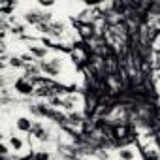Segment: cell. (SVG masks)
<instances>
[{
  "label": "cell",
  "instance_id": "cell-18",
  "mask_svg": "<svg viewBox=\"0 0 160 160\" xmlns=\"http://www.w3.org/2000/svg\"><path fill=\"white\" fill-rule=\"evenodd\" d=\"M13 32L21 34V32H23V27H21V25H13Z\"/></svg>",
  "mask_w": 160,
  "mask_h": 160
},
{
  "label": "cell",
  "instance_id": "cell-4",
  "mask_svg": "<svg viewBox=\"0 0 160 160\" xmlns=\"http://www.w3.org/2000/svg\"><path fill=\"white\" fill-rule=\"evenodd\" d=\"M15 126H17L19 132H28V134H30V130H32V126H34V121H30L28 117H19V119L15 121Z\"/></svg>",
  "mask_w": 160,
  "mask_h": 160
},
{
  "label": "cell",
  "instance_id": "cell-7",
  "mask_svg": "<svg viewBox=\"0 0 160 160\" xmlns=\"http://www.w3.org/2000/svg\"><path fill=\"white\" fill-rule=\"evenodd\" d=\"M30 136H34V138H38V139H47V130L42 126V122L34 121V126H32V130H30Z\"/></svg>",
  "mask_w": 160,
  "mask_h": 160
},
{
  "label": "cell",
  "instance_id": "cell-10",
  "mask_svg": "<svg viewBox=\"0 0 160 160\" xmlns=\"http://www.w3.org/2000/svg\"><path fill=\"white\" fill-rule=\"evenodd\" d=\"M143 160H160V152L156 149L147 147V149H143Z\"/></svg>",
  "mask_w": 160,
  "mask_h": 160
},
{
  "label": "cell",
  "instance_id": "cell-9",
  "mask_svg": "<svg viewBox=\"0 0 160 160\" xmlns=\"http://www.w3.org/2000/svg\"><path fill=\"white\" fill-rule=\"evenodd\" d=\"M117 156H119L121 160H134V158H136V152H134L130 147H122V149H119Z\"/></svg>",
  "mask_w": 160,
  "mask_h": 160
},
{
  "label": "cell",
  "instance_id": "cell-1",
  "mask_svg": "<svg viewBox=\"0 0 160 160\" xmlns=\"http://www.w3.org/2000/svg\"><path fill=\"white\" fill-rule=\"evenodd\" d=\"M38 66L40 70L45 73V75H51V77H58L60 75V70H62V62L60 58H51V60H38Z\"/></svg>",
  "mask_w": 160,
  "mask_h": 160
},
{
  "label": "cell",
  "instance_id": "cell-8",
  "mask_svg": "<svg viewBox=\"0 0 160 160\" xmlns=\"http://www.w3.org/2000/svg\"><path fill=\"white\" fill-rule=\"evenodd\" d=\"M64 23H60V21H53L51 25H49V34L51 36H55V38H60L62 34H64Z\"/></svg>",
  "mask_w": 160,
  "mask_h": 160
},
{
  "label": "cell",
  "instance_id": "cell-16",
  "mask_svg": "<svg viewBox=\"0 0 160 160\" xmlns=\"http://www.w3.org/2000/svg\"><path fill=\"white\" fill-rule=\"evenodd\" d=\"M49 152L47 151H36L34 152V160H49Z\"/></svg>",
  "mask_w": 160,
  "mask_h": 160
},
{
  "label": "cell",
  "instance_id": "cell-17",
  "mask_svg": "<svg viewBox=\"0 0 160 160\" xmlns=\"http://www.w3.org/2000/svg\"><path fill=\"white\" fill-rule=\"evenodd\" d=\"M0 154H2V156H8V145H6V143L0 145Z\"/></svg>",
  "mask_w": 160,
  "mask_h": 160
},
{
  "label": "cell",
  "instance_id": "cell-14",
  "mask_svg": "<svg viewBox=\"0 0 160 160\" xmlns=\"http://www.w3.org/2000/svg\"><path fill=\"white\" fill-rule=\"evenodd\" d=\"M10 66H12V68H25V66H27V62H25L21 57H13V58L10 60Z\"/></svg>",
  "mask_w": 160,
  "mask_h": 160
},
{
  "label": "cell",
  "instance_id": "cell-6",
  "mask_svg": "<svg viewBox=\"0 0 160 160\" xmlns=\"http://www.w3.org/2000/svg\"><path fill=\"white\" fill-rule=\"evenodd\" d=\"M28 53H30L36 60H43V58L47 57V49H45L43 45H30Z\"/></svg>",
  "mask_w": 160,
  "mask_h": 160
},
{
  "label": "cell",
  "instance_id": "cell-2",
  "mask_svg": "<svg viewBox=\"0 0 160 160\" xmlns=\"http://www.w3.org/2000/svg\"><path fill=\"white\" fill-rule=\"evenodd\" d=\"M25 21L28 25H42V23H51V13H45V12H40V10H30L25 13Z\"/></svg>",
  "mask_w": 160,
  "mask_h": 160
},
{
  "label": "cell",
  "instance_id": "cell-11",
  "mask_svg": "<svg viewBox=\"0 0 160 160\" xmlns=\"http://www.w3.org/2000/svg\"><path fill=\"white\" fill-rule=\"evenodd\" d=\"M68 122H70V124H81V122H83V113L72 111V113L68 115Z\"/></svg>",
  "mask_w": 160,
  "mask_h": 160
},
{
  "label": "cell",
  "instance_id": "cell-3",
  "mask_svg": "<svg viewBox=\"0 0 160 160\" xmlns=\"http://www.w3.org/2000/svg\"><path fill=\"white\" fill-rule=\"evenodd\" d=\"M13 89H15V92H19L21 96H30V94H34V83H32V79H28V77H25V75L15 79Z\"/></svg>",
  "mask_w": 160,
  "mask_h": 160
},
{
  "label": "cell",
  "instance_id": "cell-12",
  "mask_svg": "<svg viewBox=\"0 0 160 160\" xmlns=\"http://www.w3.org/2000/svg\"><path fill=\"white\" fill-rule=\"evenodd\" d=\"M96 106H98V96L96 94H91L87 98V113H92L96 109Z\"/></svg>",
  "mask_w": 160,
  "mask_h": 160
},
{
  "label": "cell",
  "instance_id": "cell-13",
  "mask_svg": "<svg viewBox=\"0 0 160 160\" xmlns=\"http://www.w3.org/2000/svg\"><path fill=\"white\" fill-rule=\"evenodd\" d=\"M10 145H12L13 151H21V149H23V139H21L19 136H12V138H10Z\"/></svg>",
  "mask_w": 160,
  "mask_h": 160
},
{
  "label": "cell",
  "instance_id": "cell-5",
  "mask_svg": "<svg viewBox=\"0 0 160 160\" xmlns=\"http://www.w3.org/2000/svg\"><path fill=\"white\" fill-rule=\"evenodd\" d=\"M23 70H25V77H28V79H38V77H40V73H42V70H40L38 62H36V64H34V62H32V64H27Z\"/></svg>",
  "mask_w": 160,
  "mask_h": 160
},
{
  "label": "cell",
  "instance_id": "cell-15",
  "mask_svg": "<svg viewBox=\"0 0 160 160\" xmlns=\"http://www.w3.org/2000/svg\"><path fill=\"white\" fill-rule=\"evenodd\" d=\"M75 104H77V98H73V96H68V98H64V104H62V108H66V109H73V108H75Z\"/></svg>",
  "mask_w": 160,
  "mask_h": 160
}]
</instances>
